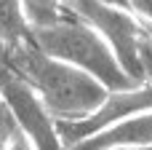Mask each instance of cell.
<instances>
[{
	"label": "cell",
	"instance_id": "obj_1",
	"mask_svg": "<svg viewBox=\"0 0 152 150\" xmlns=\"http://www.w3.org/2000/svg\"><path fill=\"white\" fill-rule=\"evenodd\" d=\"M0 64L19 75L56 121H80L107 97V89L83 70L43 54L32 40L0 54Z\"/></svg>",
	"mask_w": 152,
	"mask_h": 150
},
{
	"label": "cell",
	"instance_id": "obj_2",
	"mask_svg": "<svg viewBox=\"0 0 152 150\" xmlns=\"http://www.w3.org/2000/svg\"><path fill=\"white\" fill-rule=\"evenodd\" d=\"M32 43L43 54L83 70L86 75L99 81L107 91H120V89H128V86H139L123 72L112 48L107 46V40L96 30H91L86 21H80L75 13H69V16H64V19H59L48 27L32 30Z\"/></svg>",
	"mask_w": 152,
	"mask_h": 150
},
{
	"label": "cell",
	"instance_id": "obj_3",
	"mask_svg": "<svg viewBox=\"0 0 152 150\" xmlns=\"http://www.w3.org/2000/svg\"><path fill=\"white\" fill-rule=\"evenodd\" d=\"M72 13L107 40L118 64L123 67V72L134 83H144V72H142V62H139V46H142L147 32L131 11L102 3V0H72Z\"/></svg>",
	"mask_w": 152,
	"mask_h": 150
},
{
	"label": "cell",
	"instance_id": "obj_4",
	"mask_svg": "<svg viewBox=\"0 0 152 150\" xmlns=\"http://www.w3.org/2000/svg\"><path fill=\"white\" fill-rule=\"evenodd\" d=\"M0 99L8 107L16 129L32 145V150H67L59 137L56 118L45 110L40 97L3 64H0Z\"/></svg>",
	"mask_w": 152,
	"mask_h": 150
},
{
	"label": "cell",
	"instance_id": "obj_5",
	"mask_svg": "<svg viewBox=\"0 0 152 150\" xmlns=\"http://www.w3.org/2000/svg\"><path fill=\"white\" fill-rule=\"evenodd\" d=\"M147 110H152V83H139V86H128L120 91H107L104 102L91 115L80 121H56V126H59V137L64 148L69 150L72 145Z\"/></svg>",
	"mask_w": 152,
	"mask_h": 150
},
{
	"label": "cell",
	"instance_id": "obj_6",
	"mask_svg": "<svg viewBox=\"0 0 152 150\" xmlns=\"http://www.w3.org/2000/svg\"><path fill=\"white\" fill-rule=\"evenodd\" d=\"M120 145H152V110L126 118V121L72 145L69 150H107L120 148Z\"/></svg>",
	"mask_w": 152,
	"mask_h": 150
},
{
	"label": "cell",
	"instance_id": "obj_7",
	"mask_svg": "<svg viewBox=\"0 0 152 150\" xmlns=\"http://www.w3.org/2000/svg\"><path fill=\"white\" fill-rule=\"evenodd\" d=\"M32 40V27L21 0H0V54Z\"/></svg>",
	"mask_w": 152,
	"mask_h": 150
},
{
	"label": "cell",
	"instance_id": "obj_8",
	"mask_svg": "<svg viewBox=\"0 0 152 150\" xmlns=\"http://www.w3.org/2000/svg\"><path fill=\"white\" fill-rule=\"evenodd\" d=\"M21 3H24V13L32 30L48 27L72 13V0H21Z\"/></svg>",
	"mask_w": 152,
	"mask_h": 150
},
{
	"label": "cell",
	"instance_id": "obj_9",
	"mask_svg": "<svg viewBox=\"0 0 152 150\" xmlns=\"http://www.w3.org/2000/svg\"><path fill=\"white\" fill-rule=\"evenodd\" d=\"M128 11L144 27V32H147V38L152 43V0H128Z\"/></svg>",
	"mask_w": 152,
	"mask_h": 150
},
{
	"label": "cell",
	"instance_id": "obj_10",
	"mask_svg": "<svg viewBox=\"0 0 152 150\" xmlns=\"http://www.w3.org/2000/svg\"><path fill=\"white\" fill-rule=\"evenodd\" d=\"M19 129H16V123H13V118H11V113H8V107L3 105V99H0V148L16 134Z\"/></svg>",
	"mask_w": 152,
	"mask_h": 150
},
{
	"label": "cell",
	"instance_id": "obj_11",
	"mask_svg": "<svg viewBox=\"0 0 152 150\" xmlns=\"http://www.w3.org/2000/svg\"><path fill=\"white\" fill-rule=\"evenodd\" d=\"M139 62H142V72H144V83H152V43L144 35L142 46H139Z\"/></svg>",
	"mask_w": 152,
	"mask_h": 150
},
{
	"label": "cell",
	"instance_id": "obj_12",
	"mask_svg": "<svg viewBox=\"0 0 152 150\" xmlns=\"http://www.w3.org/2000/svg\"><path fill=\"white\" fill-rule=\"evenodd\" d=\"M107 150H152V145H120V148H107Z\"/></svg>",
	"mask_w": 152,
	"mask_h": 150
},
{
	"label": "cell",
	"instance_id": "obj_13",
	"mask_svg": "<svg viewBox=\"0 0 152 150\" xmlns=\"http://www.w3.org/2000/svg\"><path fill=\"white\" fill-rule=\"evenodd\" d=\"M102 3H110V5H118V8H126L128 11V0H102Z\"/></svg>",
	"mask_w": 152,
	"mask_h": 150
}]
</instances>
